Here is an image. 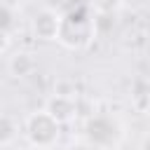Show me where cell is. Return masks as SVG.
<instances>
[{
	"label": "cell",
	"instance_id": "obj_12",
	"mask_svg": "<svg viewBox=\"0 0 150 150\" xmlns=\"http://www.w3.org/2000/svg\"><path fill=\"white\" fill-rule=\"evenodd\" d=\"M19 2H21V0H0V5H2V7H9V9H16Z\"/></svg>",
	"mask_w": 150,
	"mask_h": 150
},
{
	"label": "cell",
	"instance_id": "obj_7",
	"mask_svg": "<svg viewBox=\"0 0 150 150\" xmlns=\"http://www.w3.org/2000/svg\"><path fill=\"white\" fill-rule=\"evenodd\" d=\"M16 138H19V122L12 115L0 112V148L12 145Z\"/></svg>",
	"mask_w": 150,
	"mask_h": 150
},
{
	"label": "cell",
	"instance_id": "obj_3",
	"mask_svg": "<svg viewBox=\"0 0 150 150\" xmlns=\"http://www.w3.org/2000/svg\"><path fill=\"white\" fill-rule=\"evenodd\" d=\"M59 26H61V12H56L52 7L38 9L30 19V33L40 42H54L59 35Z\"/></svg>",
	"mask_w": 150,
	"mask_h": 150
},
{
	"label": "cell",
	"instance_id": "obj_9",
	"mask_svg": "<svg viewBox=\"0 0 150 150\" xmlns=\"http://www.w3.org/2000/svg\"><path fill=\"white\" fill-rule=\"evenodd\" d=\"M52 94H59V96H70V98H77V87H75L73 82H68V80H59Z\"/></svg>",
	"mask_w": 150,
	"mask_h": 150
},
{
	"label": "cell",
	"instance_id": "obj_8",
	"mask_svg": "<svg viewBox=\"0 0 150 150\" xmlns=\"http://www.w3.org/2000/svg\"><path fill=\"white\" fill-rule=\"evenodd\" d=\"M87 2L96 16H115L124 7V0H87Z\"/></svg>",
	"mask_w": 150,
	"mask_h": 150
},
{
	"label": "cell",
	"instance_id": "obj_5",
	"mask_svg": "<svg viewBox=\"0 0 150 150\" xmlns=\"http://www.w3.org/2000/svg\"><path fill=\"white\" fill-rule=\"evenodd\" d=\"M108 134V138L112 143H117L120 138V124L115 120H110L108 115H98V117H91L89 124H87V141L91 148L101 150L103 148V136Z\"/></svg>",
	"mask_w": 150,
	"mask_h": 150
},
{
	"label": "cell",
	"instance_id": "obj_10",
	"mask_svg": "<svg viewBox=\"0 0 150 150\" xmlns=\"http://www.w3.org/2000/svg\"><path fill=\"white\" fill-rule=\"evenodd\" d=\"M131 103H134V108H136L138 112H143V115H145V112H148V91L143 89V91L134 94V101H131Z\"/></svg>",
	"mask_w": 150,
	"mask_h": 150
},
{
	"label": "cell",
	"instance_id": "obj_4",
	"mask_svg": "<svg viewBox=\"0 0 150 150\" xmlns=\"http://www.w3.org/2000/svg\"><path fill=\"white\" fill-rule=\"evenodd\" d=\"M42 110H45L52 120H56L61 127H63V124L75 122V120H77V112H80V110H77V98H70V96H59V94L47 96V101H45Z\"/></svg>",
	"mask_w": 150,
	"mask_h": 150
},
{
	"label": "cell",
	"instance_id": "obj_11",
	"mask_svg": "<svg viewBox=\"0 0 150 150\" xmlns=\"http://www.w3.org/2000/svg\"><path fill=\"white\" fill-rule=\"evenodd\" d=\"M9 47H12V33H7V30H2V28H0V56H2V54H7V52H9Z\"/></svg>",
	"mask_w": 150,
	"mask_h": 150
},
{
	"label": "cell",
	"instance_id": "obj_13",
	"mask_svg": "<svg viewBox=\"0 0 150 150\" xmlns=\"http://www.w3.org/2000/svg\"><path fill=\"white\" fill-rule=\"evenodd\" d=\"M68 150H96V148H91L89 143H87V145H84V143H75V145H70Z\"/></svg>",
	"mask_w": 150,
	"mask_h": 150
},
{
	"label": "cell",
	"instance_id": "obj_6",
	"mask_svg": "<svg viewBox=\"0 0 150 150\" xmlns=\"http://www.w3.org/2000/svg\"><path fill=\"white\" fill-rule=\"evenodd\" d=\"M35 70H38V59H35V54H30L26 49H19L7 59V73L14 80H26Z\"/></svg>",
	"mask_w": 150,
	"mask_h": 150
},
{
	"label": "cell",
	"instance_id": "obj_2",
	"mask_svg": "<svg viewBox=\"0 0 150 150\" xmlns=\"http://www.w3.org/2000/svg\"><path fill=\"white\" fill-rule=\"evenodd\" d=\"M23 136L38 150H52L61 138V124L52 120L42 108L23 120Z\"/></svg>",
	"mask_w": 150,
	"mask_h": 150
},
{
	"label": "cell",
	"instance_id": "obj_1",
	"mask_svg": "<svg viewBox=\"0 0 150 150\" xmlns=\"http://www.w3.org/2000/svg\"><path fill=\"white\" fill-rule=\"evenodd\" d=\"M94 19L89 16V9H77L61 14V26L56 42H61L66 49H84L94 40Z\"/></svg>",
	"mask_w": 150,
	"mask_h": 150
},
{
	"label": "cell",
	"instance_id": "obj_14",
	"mask_svg": "<svg viewBox=\"0 0 150 150\" xmlns=\"http://www.w3.org/2000/svg\"><path fill=\"white\" fill-rule=\"evenodd\" d=\"M148 141H150L148 134H143V136H141V145H138V150H148Z\"/></svg>",
	"mask_w": 150,
	"mask_h": 150
}]
</instances>
